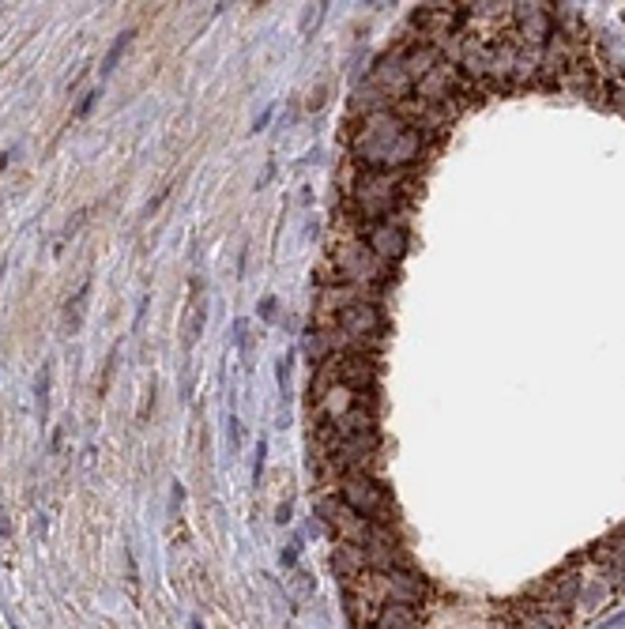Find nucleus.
I'll use <instances>...</instances> for the list:
<instances>
[{"instance_id": "f257e3e1", "label": "nucleus", "mask_w": 625, "mask_h": 629, "mask_svg": "<svg viewBox=\"0 0 625 629\" xmlns=\"http://www.w3.org/2000/svg\"><path fill=\"white\" fill-rule=\"evenodd\" d=\"M350 151H354L358 162L373 166V173H385V170L407 166L411 159H419L422 132L407 125V121H396L385 109H377V114L361 117V125L350 132Z\"/></svg>"}, {"instance_id": "f03ea898", "label": "nucleus", "mask_w": 625, "mask_h": 629, "mask_svg": "<svg viewBox=\"0 0 625 629\" xmlns=\"http://www.w3.org/2000/svg\"><path fill=\"white\" fill-rule=\"evenodd\" d=\"M339 498H343L347 509L358 513L361 520H369V524H388L392 501H388L385 487H380L373 475H366V471H350V475H343V482H339Z\"/></svg>"}, {"instance_id": "7ed1b4c3", "label": "nucleus", "mask_w": 625, "mask_h": 629, "mask_svg": "<svg viewBox=\"0 0 625 629\" xmlns=\"http://www.w3.org/2000/svg\"><path fill=\"white\" fill-rule=\"evenodd\" d=\"M403 185L396 178H388V173H358V181H354V204H358V212L373 219V223H385V215L396 212V204H400V193Z\"/></svg>"}, {"instance_id": "20e7f679", "label": "nucleus", "mask_w": 625, "mask_h": 629, "mask_svg": "<svg viewBox=\"0 0 625 629\" xmlns=\"http://www.w3.org/2000/svg\"><path fill=\"white\" fill-rule=\"evenodd\" d=\"M373 456H377V434L335 437L332 445H328V460H332L335 468H343L347 475H350V471H366Z\"/></svg>"}, {"instance_id": "39448f33", "label": "nucleus", "mask_w": 625, "mask_h": 629, "mask_svg": "<svg viewBox=\"0 0 625 629\" xmlns=\"http://www.w3.org/2000/svg\"><path fill=\"white\" fill-rule=\"evenodd\" d=\"M328 370H335V384H343V389L350 392H366L373 377H377V366H373V358L369 355H361V350H343L339 358H332V366Z\"/></svg>"}, {"instance_id": "423d86ee", "label": "nucleus", "mask_w": 625, "mask_h": 629, "mask_svg": "<svg viewBox=\"0 0 625 629\" xmlns=\"http://www.w3.org/2000/svg\"><path fill=\"white\" fill-rule=\"evenodd\" d=\"M377 328H380L377 305L350 302V305L339 309V332L347 339H361V350H369V336H377Z\"/></svg>"}, {"instance_id": "0eeeda50", "label": "nucleus", "mask_w": 625, "mask_h": 629, "mask_svg": "<svg viewBox=\"0 0 625 629\" xmlns=\"http://www.w3.org/2000/svg\"><path fill=\"white\" fill-rule=\"evenodd\" d=\"M403 245H407L403 226H396V223H373V230H369V252H373V257L392 260V257H400V252H403Z\"/></svg>"}, {"instance_id": "6e6552de", "label": "nucleus", "mask_w": 625, "mask_h": 629, "mask_svg": "<svg viewBox=\"0 0 625 629\" xmlns=\"http://www.w3.org/2000/svg\"><path fill=\"white\" fill-rule=\"evenodd\" d=\"M332 569H335V577L339 580H358L361 573L369 569V558H366V550H361L358 543H339L335 546V554H332Z\"/></svg>"}, {"instance_id": "1a4fd4ad", "label": "nucleus", "mask_w": 625, "mask_h": 629, "mask_svg": "<svg viewBox=\"0 0 625 629\" xmlns=\"http://www.w3.org/2000/svg\"><path fill=\"white\" fill-rule=\"evenodd\" d=\"M388 595H392V603H400V606H414L426 595V584L419 577H403L400 569H392L388 573Z\"/></svg>"}, {"instance_id": "9d476101", "label": "nucleus", "mask_w": 625, "mask_h": 629, "mask_svg": "<svg viewBox=\"0 0 625 629\" xmlns=\"http://www.w3.org/2000/svg\"><path fill=\"white\" fill-rule=\"evenodd\" d=\"M377 629H419V625H414V614H411V606L388 603L385 611L377 614Z\"/></svg>"}, {"instance_id": "9b49d317", "label": "nucleus", "mask_w": 625, "mask_h": 629, "mask_svg": "<svg viewBox=\"0 0 625 629\" xmlns=\"http://www.w3.org/2000/svg\"><path fill=\"white\" fill-rule=\"evenodd\" d=\"M328 355H332V339H328V332L309 328V336H305V358H309L313 366H321Z\"/></svg>"}, {"instance_id": "f8f14e48", "label": "nucleus", "mask_w": 625, "mask_h": 629, "mask_svg": "<svg viewBox=\"0 0 625 629\" xmlns=\"http://www.w3.org/2000/svg\"><path fill=\"white\" fill-rule=\"evenodd\" d=\"M87 294H91V283H83L80 291H75V298L68 302V313H64V328H68V332H75V328H80V321H83V305H87Z\"/></svg>"}, {"instance_id": "ddd939ff", "label": "nucleus", "mask_w": 625, "mask_h": 629, "mask_svg": "<svg viewBox=\"0 0 625 629\" xmlns=\"http://www.w3.org/2000/svg\"><path fill=\"white\" fill-rule=\"evenodd\" d=\"M128 42H132V35H120V38L113 42V49H109V53H106V61H102V75H109V72H113V68H117V61H120V57H125V49H128Z\"/></svg>"}, {"instance_id": "4468645a", "label": "nucleus", "mask_w": 625, "mask_h": 629, "mask_svg": "<svg viewBox=\"0 0 625 629\" xmlns=\"http://www.w3.org/2000/svg\"><path fill=\"white\" fill-rule=\"evenodd\" d=\"M94 102H98V91H91V94L83 98V102H80V109H75V117H87V114H91V109H94Z\"/></svg>"}, {"instance_id": "2eb2a0df", "label": "nucleus", "mask_w": 625, "mask_h": 629, "mask_svg": "<svg viewBox=\"0 0 625 629\" xmlns=\"http://www.w3.org/2000/svg\"><path fill=\"white\" fill-rule=\"evenodd\" d=\"M260 317H264V321H276V298H264V302H260Z\"/></svg>"}, {"instance_id": "dca6fc26", "label": "nucleus", "mask_w": 625, "mask_h": 629, "mask_svg": "<svg viewBox=\"0 0 625 629\" xmlns=\"http://www.w3.org/2000/svg\"><path fill=\"white\" fill-rule=\"evenodd\" d=\"M237 445H241V426L234 418V422H230V452H237Z\"/></svg>"}, {"instance_id": "f3484780", "label": "nucleus", "mask_w": 625, "mask_h": 629, "mask_svg": "<svg viewBox=\"0 0 625 629\" xmlns=\"http://www.w3.org/2000/svg\"><path fill=\"white\" fill-rule=\"evenodd\" d=\"M279 561H283V566H294V561H298V546H283Z\"/></svg>"}]
</instances>
